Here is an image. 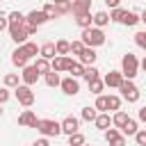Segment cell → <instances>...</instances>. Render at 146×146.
Returning a JSON list of instances; mask_svg holds the SVG:
<instances>
[{"instance_id":"6da1fadb","label":"cell","mask_w":146,"mask_h":146,"mask_svg":"<svg viewBox=\"0 0 146 146\" xmlns=\"http://www.w3.org/2000/svg\"><path fill=\"white\" fill-rule=\"evenodd\" d=\"M82 43H84V48H96V46H103V43H105V32H103V30H98V27L82 30Z\"/></svg>"},{"instance_id":"7a4b0ae2","label":"cell","mask_w":146,"mask_h":146,"mask_svg":"<svg viewBox=\"0 0 146 146\" xmlns=\"http://www.w3.org/2000/svg\"><path fill=\"white\" fill-rule=\"evenodd\" d=\"M137 71H139V62H137V57H135L132 52H125L123 59H121V73H123V78H125V80H135Z\"/></svg>"},{"instance_id":"3957f363","label":"cell","mask_w":146,"mask_h":146,"mask_svg":"<svg viewBox=\"0 0 146 146\" xmlns=\"http://www.w3.org/2000/svg\"><path fill=\"white\" fill-rule=\"evenodd\" d=\"M36 130H39L46 139H48V137H57V135H62V123H57V121H52V119H39Z\"/></svg>"},{"instance_id":"277c9868","label":"cell","mask_w":146,"mask_h":146,"mask_svg":"<svg viewBox=\"0 0 146 146\" xmlns=\"http://www.w3.org/2000/svg\"><path fill=\"white\" fill-rule=\"evenodd\" d=\"M119 91H121V96H123L128 103H137V100H139V89H137V84H135L132 80H123V84L119 87Z\"/></svg>"},{"instance_id":"5b68a950","label":"cell","mask_w":146,"mask_h":146,"mask_svg":"<svg viewBox=\"0 0 146 146\" xmlns=\"http://www.w3.org/2000/svg\"><path fill=\"white\" fill-rule=\"evenodd\" d=\"M14 94H16L18 103H21L23 107H32V105H34V91H32L30 87H25V84H18V87L14 89Z\"/></svg>"},{"instance_id":"8992f818","label":"cell","mask_w":146,"mask_h":146,"mask_svg":"<svg viewBox=\"0 0 146 146\" xmlns=\"http://www.w3.org/2000/svg\"><path fill=\"white\" fill-rule=\"evenodd\" d=\"M9 34H11V39L18 43V46H23V43H27V30H25V23L23 25H9Z\"/></svg>"},{"instance_id":"52a82bcc","label":"cell","mask_w":146,"mask_h":146,"mask_svg":"<svg viewBox=\"0 0 146 146\" xmlns=\"http://www.w3.org/2000/svg\"><path fill=\"white\" fill-rule=\"evenodd\" d=\"M21 78H23V84H25V87H32V84L39 82V73H36L34 66H25L23 73H21Z\"/></svg>"},{"instance_id":"ba28073f","label":"cell","mask_w":146,"mask_h":146,"mask_svg":"<svg viewBox=\"0 0 146 146\" xmlns=\"http://www.w3.org/2000/svg\"><path fill=\"white\" fill-rule=\"evenodd\" d=\"M123 80H125V78H123L121 71H110V73H105V78H103V82H105L107 87H116V89L123 84Z\"/></svg>"},{"instance_id":"9c48e42d","label":"cell","mask_w":146,"mask_h":146,"mask_svg":"<svg viewBox=\"0 0 146 146\" xmlns=\"http://www.w3.org/2000/svg\"><path fill=\"white\" fill-rule=\"evenodd\" d=\"M59 87H62V91H64L66 96H75V94L80 91V84H78V80H75V78H71V75H68V78H64Z\"/></svg>"},{"instance_id":"30bf717a","label":"cell","mask_w":146,"mask_h":146,"mask_svg":"<svg viewBox=\"0 0 146 146\" xmlns=\"http://www.w3.org/2000/svg\"><path fill=\"white\" fill-rule=\"evenodd\" d=\"M36 123H39V119H36V114L32 110H25L18 116V125H23V128H36Z\"/></svg>"},{"instance_id":"8fae6325","label":"cell","mask_w":146,"mask_h":146,"mask_svg":"<svg viewBox=\"0 0 146 146\" xmlns=\"http://www.w3.org/2000/svg\"><path fill=\"white\" fill-rule=\"evenodd\" d=\"M71 64H73V59H71V57H55V59H52V64H50V68H52L55 73H62V71H68V68H71Z\"/></svg>"},{"instance_id":"7c38bea8","label":"cell","mask_w":146,"mask_h":146,"mask_svg":"<svg viewBox=\"0 0 146 146\" xmlns=\"http://www.w3.org/2000/svg\"><path fill=\"white\" fill-rule=\"evenodd\" d=\"M78 128H80V121H78L75 116H66V119L62 121V132H66L68 137H71V135H75V132H78Z\"/></svg>"},{"instance_id":"4fadbf2b","label":"cell","mask_w":146,"mask_h":146,"mask_svg":"<svg viewBox=\"0 0 146 146\" xmlns=\"http://www.w3.org/2000/svg\"><path fill=\"white\" fill-rule=\"evenodd\" d=\"M27 23H32L34 27H39V25H43L46 21H48V16L43 14V9H34V11H30L27 14V18H25Z\"/></svg>"},{"instance_id":"5bb4252c","label":"cell","mask_w":146,"mask_h":146,"mask_svg":"<svg viewBox=\"0 0 146 146\" xmlns=\"http://www.w3.org/2000/svg\"><path fill=\"white\" fill-rule=\"evenodd\" d=\"M96 57H98V55H96V50H94V48H84V50L80 52V57H78V59H80V64L87 68V66H94Z\"/></svg>"},{"instance_id":"9a60e30c","label":"cell","mask_w":146,"mask_h":146,"mask_svg":"<svg viewBox=\"0 0 146 146\" xmlns=\"http://www.w3.org/2000/svg\"><path fill=\"white\" fill-rule=\"evenodd\" d=\"M11 64H14V66H18V68H25V66H27V55L23 52V48H21V46L11 52Z\"/></svg>"},{"instance_id":"2e32d148","label":"cell","mask_w":146,"mask_h":146,"mask_svg":"<svg viewBox=\"0 0 146 146\" xmlns=\"http://www.w3.org/2000/svg\"><path fill=\"white\" fill-rule=\"evenodd\" d=\"M89 7H91L89 0H78V2L71 5V11H73L75 16H84V14H89Z\"/></svg>"},{"instance_id":"e0dca14e","label":"cell","mask_w":146,"mask_h":146,"mask_svg":"<svg viewBox=\"0 0 146 146\" xmlns=\"http://www.w3.org/2000/svg\"><path fill=\"white\" fill-rule=\"evenodd\" d=\"M43 59H48V62H52L55 57H57V50H55V43H43L41 46V52H39Z\"/></svg>"},{"instance_id":"ac0fdd59","label":"cell","mask_w":146,"mask_h":146,"mask_svg":"<svg viewBox=\"0 0 146 146\" xmlns=\"http://www.w3.org/2000/svg\"><path fill=\"white\" fill-rule=\"evenodd\" d=\"M55 50H57V57H66V55L71 52V41H66V39H59V41L55 43Z\"/></svg>"},{"instance_id":"d6986e66","label":"cell","mask_w":146,"mask_h":146,"mask_svg":"<svg viewBox=\"0 0 146 146\" xmlns=\"http://www.w3.org/2000/svg\"><path fill=\"white\" fill-rule=\"evenodd\" d=\"M34 68H36V73L39 75H48L52 68H50V62L48 59H43V57H39L36 62H34Z\"/></svg>"},{"instance_id":"ffe728a7","label":"cell","mask_w":146,"mask_h":146,"mask_svg":"<svg viewBox=\"0 0 146 146\" xmlns=\"http://www.w3.org/2000/svg\"><path fill=\"white\" fill-rule=\"evenodd\" d=\"M110 123H112V119H110V114H98L96 116V121H94V125L98 128V130H110Z\"/></svg>"},{"instance_id":"44dd1931","label":"cell","mask_w":146,"mask_h":146,"mask_svg":"<svg viewBox=\"0 0 146 146\" xmlns=\"http://www.w3.org/2000/svg\"><path fill=\"white\" fill-rule=\"evenodd\" d=\"M107 23H110V14H107V11H96V14H94V25H96L98 30L105 27Z\"/></svg>"},{"instance_id":"7402d4cb","label":"cell","mask_w":146,"mask_h":146,"mask_svg":"<svg viewBox=\"0 0 146 146\" xmlns=\"http://www.w3.org/2000/svg\"><path fill=\"white\" fill-rule=\"evenodd\" d=\"M21 48H23V52L27 55V59H30V57H36V55L41 52V48H39L36 43H32V41H27V43H23Z\"/></svg>"},{"instance_id":"603a6c76","label":"cell","mask_w":146,"mask_h":146,"mask_svg":"<svg viewBox=\"0 0 146 146\" xmlns=\"http://www.w3.org/2000/svg\"><path fill=\"white\" fill-rule=\"evenodd\" d=\"M121 132H123V135H128V137H135V135L139 132V128H137V121H135V119H128V123L121 128Z\"/></svg>"},{"instance_id":"cb8c5ba5","label":"cell","mask_w":146,"mask_h":146,"mask_svg":"<svg viewBox=\"0 0 146 146\" xmlns=\"http://www.w3.org/2000/svg\"><path fill=\"white\" fill-rule=\"evenodd\" d=\"M128 119H130V116H128L125 112H121V110H119V112H116V114L112 116V123H114V125H116V128L121 130V128H123V125L128 123Z\"/></svg>"},{"instance_id":"d4e9b609","label":"cell","mask_w":146,"mask_h":146,"mask_svg":"<svg viewBox=\"0 0 146 146\" xmlns=\"http://www.w3.org/2000/svg\"><path fill=\"white\" fill-rule=\"evenodd\" d=\"M75 23L82 27V30H89L91 23H94V16L91 14H84V16H75Z\"/></svg>"},{"instance_id":"484cf974","label":"cell","mask_w":146,"mask_h":146,"mask_svg":"<svg viewBox=\"0 0 146 146\" xmlns=\"http://www.w3.org/2000/svg\"><path fill=\"white\" fill-rule=\"evenodd\" d=\"M139 21H141V18H139V16L135 14V11H125V14H123V21H121V23H123V25H128V27H132V25H137Z\"/></svg>"},{"instance_id":"4316f807","label":"cell","mask_w":146,"mask_h":146,"mask_svg":"<svg viewBox=\"0 0 146 146\" xmlns=\"http://www.w3.org/2000/svg\"><path fill=\"white\" fill-rule=\"evenodd\" d=\"M68 73H71V78H75V80H78V78H82V75H84V66H82L80 62H73V64H71V68H68Z\"/></svg>"},{"instance_id":"83f0119b","label":"cell","mask_w":146,"mask_h":146,"mask_svg":"<svg viewBox=\"0 0 146 146\" xmlns=\"http://www.w3.org/2000/svg\"><path fill=\"white\" fill-rule=\"evenodd\" d=\"M119 107H121V98L119 96H107V112H119Z\"/></svg>"},{"instance_id":"f1b7e54d","label":"cell","mask_w":146,"mask_h":146,"mask_svg":"<svg viewBox=\"0 0 146 146\" xmlns=\"http://www.w3.org/2000/svg\"><path fill=\"white\" fill-rule=\"evenodd\" d=\"M98 75H100V73H98V68H96V66H87L82 78H84L87 82H94V80H98Z\"/></svg>"},{"instance_id":"f546056e","label":"cell","mask_w":146,"mask_h":146,"mask_svg":"<svg viewBox=\"0 0 146 146\" xmlns=\"http://www.w3.org/2000/svg\"><path fill=\"white\" fill-rule=\"evenodd\" d=\"M46 78V84L48 87H59L62 84V80H59V73H55V71H50L48 75H43Z\"/></svg>"},{"instance_id":"4dcf8cb0","label":"cell","mask_w":146,"mask_h":146,"mask_svg":"<svg viewBox=\"0 0 146 146\" xmlns=\"http://www.w3.org/2000/svg\"><path fill=\"white\" fill-rule=\"evenodd\" d=\"M94 107H96V112H98V114H107V96H98Z\"/></svg>"},{"instance_id":"1f68e13d","label":"cell","mask_w":146,"mask_h":146,"mask_svg":"<svg viewBox=\"0 0 146 146\" xmlns=\"http://www.w3.org/2000/svg\"><path fill=\"white\" fill-rule=\"evenodd\" d=\"M43 14L48 16V21H50V18H57V16H59V11H57L55 2H48V5H43Z\"/></svg>"},{"instance_id":"d6a6232c","label":"cell","mask_w":146,"mask_h":146,"mask_svg":"<svg viewBox=\"0 0 146 146\" xmlns=\"http://www.w3.org/2000/svg\"><path fill=\"white\" fill-rule=\"evenodd\" d=\"M7 18H9V25H23V23H25V16H23L21 11H11Z\"/></svg>"},{"instance_id":"836d02e7","label":"cell","mask_w":146,"mask_h":146,"mask_svg":"<svg viewBox=\"0 0 146 146\" xmlns=\"http://www.w3.org/2000/svg\"><path fill=\"white\" fill-rule=\"evenodd\" d=\"M103 87H105V82H103L100 78H98V80H94V82H89V91H91V94H96V96H100Z\"/></svg>"},{"instance_id":"e575fe53","label":"cell","mask_w":146,"mask_h":146,"mask_svg":"<svg viewBox=\"0 0 146 146\" xmlns=\"http://www.w3.org/2000/svg\"><path fill=\"white\" fill-rule=\"evenodd\" d=\"M96 116H98L96 107H84V110H82V119H84V121H96Z\"/></svg>"},{"instance_id":"d590c367","label":"cell","mask_w":146,"mask_h":146,"mask_svg":"<svg viewBox=\"0 0 146 146\" xmlns=\"http://www.w3.org/2000/svg\"><path fill=\"white\" fill-rule=\"evenodd\" d=\"M68 146H84V135H80V132L71 135L68 137Z\"/></svg>"},{"instance_id":"8d00e7d4","label":"cell","mask_w":146,"mask_h":146,"mask_svg":"<svg viewBox=\"0 0 146 146\" xmlns=\"http://www.w3.org/2000/svg\"><path fill=\"white\" fill-rule=\"evenodd\" d=\"M5 87H14V89H16V87H18V75H16V73H7V75H5Z\"/></svg>"},{"instance_id":"74e56055","label":"cell","mask_w":146,"mask_h":146,"mask_svg":"<svg viewBox=\"0 0 146 146\" xmlns=\"http://www.w3.org/2000/svg\"><path fill=\"white\" fill-rule=\"evenodd\" d=\"M84 50V43H82V39H78V41H71V52L73 55H78L80 57V52Z\"/></svg>"},{"instance_id":"f35d334b","label":"cell","mask_w":146,"mask_h":146,"mask_svg":"<svg viewBox=\"0 0 146 146\" xmlns=\"http://www.w3.org/2000/svg\"><path fill=\"white\" fill-rule=\"evenodd\" d=\"M123 14H125V9H121V7H119V9H114V11L110 14V21H114V23H121V21H123Z\"/></svg>"},{"instance_id":"ab89813d","label":"cell","mask_w":146,"mask_h":146,"mask_svg":"<svg viewBox=\"0 0 146 146\" xmlns=\"http://www.w3.org/2000/svg\"><path fill=\"white\" fill-rule=\"evenodd\" d=\"M116 137H121L119 128H110V130H105V139H107V144H110L112 139H116Z\"/></svg>"},{"instance_id":"60d3db41","label":"cell","mask_w":146,"mask_h":146,"mask_svg":"<svg viewBox=\"0 0 146 146\" xmlns=\"http://www.w3.org/2000/svg\"><path fill=\"white\" fill-rule=\"evenodd\" d=\"M135 43L146 50V32H137V34H135Z\"/></svg>"},{"instance_id":"b9f144b4","label":"cell","mask_w":146,"mask_h":146,"mask_svg":"<svg viewBox=\"0 0 146 146\" xmlns=\"http://www.w3.org/2000/svg\"><path fill=\"white\" fill-rule=\"evenodd\" d=\"M71 5H73V2H55V7H57V11H59V16H62V14H66V11H71Z\"/></svg>"},{"instance_id":"7bdbcfd3","label":"cell","mask_w":146,"mask_h":146,"mask_svg":"<svg viewBox=\"0 0 146 146\" xmlns=\"http://www.w3.org/2000/svg\"><path fill=\"white\" fill-rule=\"evenodd\" d=\"M135 141H137L139 146H146V130H139V132L135 135Z\"/></svg>"},{"instance_id":"ee69618b","label":"cell","mask_w":146,"mask_h":146,"mask_svg":"<svg viewBox=\"0 0 146 146\" xmlns=\"http://www.w3.org/2000/svg\"><path fill=\"white\" fill-rule=\"evenodd\" d=\"M7 100H9V89L0 87V105H2V103H7Z\"/></svg>"},{"instance_id":"f6af8a7d","label":"cell","mask_w":146,"mask_h":146,"mask_svg":"<svg viewBox=\"0 0 146 146\" xmlns=\"http://www.w3.org/2000/svg\"><path fill=\"white\" fill-rule=\"evenodd\" d=\"M110 146H125V137L121 135V137H116V139H112V141H110Z\"/></svg>"},{"instance_id":"bcb514c9","label":"cell","mask_w":146,"mask_h":146,"mask_svg":"<svg viewBox=\"0 0 146 146\" xmlns=\"http://www.w3.org/2000/svg\"><path fill=\"white\" fill-rule=\"evenodd\" d=\"M7 27H9V18H7V16H0V32L7 30Z\"/></svg>"},{"instance_id":"7dc6e473","label":"cell","mask_w":146,"mask_h":146,"mask_svg":"<svg viewBox=\"0 0 146 146\" xmlns=\"http://www.w3.org/2000/svg\"><path fill=\"white\" fill-rule=\"evenodd\" d=\"M105 2H107V7H110L112 11H114V9H119V0H105Z\"/></svg>"},{"instance_id":"c3c4849f","label":"cell","mask_w":146,"mask_h":146,"mask_svg":"<svg viewBox=\"0 0 146 146\" xmlns=\"http://www.w3.org/2000/svg\"><path fill=\"white\" fill-rule=\"evenodd\" d=\"M32 146H48V139H46V137H41V139H36Z\"/></svg>"},{"instance_id":"681fc988","label":"cell","mask_w":146,"mask_h":146,"mask_svg":"<svg viewBox=\"0 0 146 146\" xmlns=\"http://www.w3.org/2000/svg\"><path fill=\"white\" fill-rule=\"evenodd\" d=\"M139 121H144V123H146V107H141V110H139Z\"/></svg>"},{"instance_id":"f907efd6","label":"cell","mask_w":146,"mask_h":146,"mask_svg":"<svg viewBox=\"0 0 146 146\" xmlns=\"http://www.w3.org/2000/svg\"><path fill=\"white\" fill-rule=\"evenodd\" d=\"M139 66H141V68H144V71H146V57H144V59H141V64H139Z\"/></svg>"},{"instance_id":"816d5d0a","label":"cell","mask_w":146,"mask_h":146,"mask_svg":"<svg viewBox=\"0 0 146 146\" xmlns=\"http://www.w3.org/2000/svg\"><path fill=\"white\" fill-rule=\"evenodd\" d=\"M139 18H141V21H144V23H146V9H144V11H141V16H139Z\"/></svg>"},{"instance_id":"f5cc1de1","label":"cell","mask_w":146,"mask_h":146,"mask_svg":"<svg viewBox=\"0 0 146 146\" xmlns=\"http://www.w3.org/2000/svg\"><path fill=\"white\" fill-rule=\"evenodd\" d=\"M0 114H2V107H0Z\"/></svg>"},{"instance_id":"db71d44e","label":"cell","mask_w":146,"mask_h":146,"mask_svg":"<svg viewBox=\"0 0 146 146\" xmlns=\"http://www.w3.org/2000/svg\"><path fill=\"white\" fill-rule=\"evenodd\" d=\"M84 146H89V144H84Z\"/></svg>"}]
</instances>
